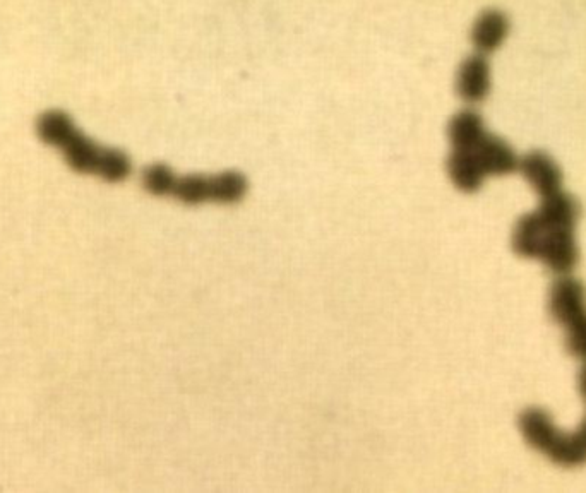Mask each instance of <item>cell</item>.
<instances>
[{"instance_id": "obj_1", "label": "cell", "mask_w": 586, "mask_h": 493, "mask_svg": "<svg viewBox=\"0 0 586 493\" xmlns=\"http://www.w3.org/2000/svg\"><path fill=\"white\" fill-rule=\"evenodd\" d=\"M247 179L242 173L228 170L218 175H186L175 177L170 197L186 204L215 201L234 204L246 197Z\"/></svg>"}, {"instance_id": "obj_2", "label": "cell", "mask_w": 586, "mask_h": 493, "mask_svg": "<svg viewBox=\"0 0 586 493\" xmlns=\"http://www.w3.org/2000/svg\"><path fill=\"white\" fill-rule=\"evenodd\" d=\"M549 310L552 319L568 326L578 317L586 314V288L580 280L563 276L552 285L551 298H549Z\"/></svg>"}, {"instance_id": "obj_3", "label": "cell", "mask_w": 586, "mask_h": 493, "mask_svg": "<svg viewBox=\"0 0 586 493\" xmlns=\"http://www.w3.org/2000/svg\"><path fill=\"white\" fill-rule=\"evenodd\" d=\"M456 91L461 100L477 105L489 96L491 91V66L485 55L473 54L463 60L458 69Z\"/></svg>"}, {"instance_id": "obj_4", "label": "cell", "mask_w": 586, "mask_h": 493, "mask_svg": "<svg viewBox=\"0 0 586 493\" xmlns=\"http://www.w3.org/2000/svg\"><path fill=\"white\" fill-rule=\"evenodd\" d=\"M523 177L530 182L540 197L551 196L563 191V172L556 161L542 151H532L523 156L518 167Z\"/></svg>"}, {"instance_id": "obj_5", "label": "cell", "mask_w": 586, "mask_h": 493, "mask_svg": "<svg viewBox=\"0 0 586 493\" xmlns=\"http://www.w3.org/2000/svg\"><path fill=\"white\" fill-rule=\"evenodd\" d=\"M485 175H509L520 167V158L501 137L485 134L484 139L472 149Z\"/></svg>"}, {"instance_id": "obj_6", "label": "cell", "mask_w": 586, "mask_h": 493, "mask_svg": "<svg viewBox=\"0 0 586 493\" xmlns=\"http://www.w3.org/2000/svg\"><path fill=\"white\" fill-rule=\"evenodd\" d=\"M509 35V19L503 11L489 9L482 12L472 28L473 47L477 54H494L503 47Z\"/></svg>"}, {"instance_id": "obj_7", "label": "cell", "mask_w": 586, "mask_h": 493, "mask_svg": "<svg viewBox=\"0 0 586 493\" xmlns=\"http://www.w3.org/2000/svg\"><path fill=\"white\" fill-rule=\"evenodd\" d=\"M62 156L67 167L79 175H95L100 158H102L103 146L96 144L91 137L78 131L62 146Z\"/></svg>"}, {"instance_id": "obj_8", "label": "cell", "mask_w": 586, "mask_h": 493, "mask_svg": "<svg viewBox=\"0 0 586 493\" xmlns=\"http://www.w3.org/2000/svg\"><path fill=\"white\" fill-rule=\"evenodd\" d=\"M79 129L69 113L59 108L45 110L35 122L36 137L48 148L62 149Z\"/></svg>"}, {"instance_id": "obj_9", "label": "cell", "mask_w": 586, "mask_h": 493, "mask_svg": "<svg viewBox=\"0 0 586 493\" xmlns=\"http://www.w3.org/2000/svg\"><path fill=\"white\" fill-rule=\"evenodd\" d=\"M451 182L463 192H477L484 184V170L472 149H453L448 160Z\"/></svg>"}, {"instance_id": "obj_10", "label": "cell", "mask_w": 586, "mask_h": 493, "mask_svg": "<svg viewBox=\"0 0 586 493\" xmlns=\"http://www.w3.org/2000/svg\"><path fill=\"white\" fill-rule=\"evenodd\" d=\"M540 221L547 228H576L580 218V204L568 192L559 191L551 196L542 197V204L537 211Z\"/></svg>"}, {"instance_id": "obj_11", "label": "cell", "mask_w": 586, "mask_h": 493, "mask_svg": "<svg viewBox=\"0 0 586 493\" xmlns=\"http://www.w3.org/2000/svg\"><path fill=\"white\" fill-rule=\"evenodd\" d=\"M520 430L528 444L542 454L549 452L561 432L552 422L551 416L539 408H530L521 413Z\"/></svg>"}, {"instance_id": "obj_12", "label": "cell", "mask_w": 586, "mask_h": 493, "mask_svg": "<svg viewBox=\"0 0 586 493\" xmlns=\"http://www.w3.org/2000/svg\"><path fill=\"white\" fill-rule=\"evenodd\" d=\"M449 141L453 149H473L484 139L485 124L482 115L475 110H461L449 122Z\"/></svg>"}, {"instance_id": "obj_13", "label": "cell", "mask_w": 586, "mask_h": 493, "mask_svg": "<svg viewBox=\"0 0 586 493\" xmlns=\"http://www.w3.org/2000/svg\"><path fill=\"white\" fill-rule=\"evenodd\" d=\"M132 173V161L126 151L117 148H103L102 158L96 168V177L108 184H119L129 179Z\"/></svg>"}, {"instance_id": "obj_14", "label": "cell", "mask_w": 586, "mask_h": 493, "mask_svg": "<svg viewBox=\"0 0 586 493\" xmlns=\"http://www.w3.org/2000/svg\"><path fill=\"white\" fill-rule=\"evenodd\" d=\"M175 177L177 175L172 168L163 165V163H155V165L144 168L141 182H143L144 189L153 196L165 197L170 196Z\"/></svg>"}, {"instance_id": "obj_15", "label": "cell", "mask_w": 586, "mask_h": 493, "mask_svg": "<svg viewBox=\"0 0 586 493\" xmlns=\"http://www.w3.org/2000/svg\"><path fill=\"white\" fill-rule=\"evenodd\" d=\"M566 348L573 357L586 362V314L566 326Z\"/></svg>"}, {"instance_id": "obj_16", "label": "cell", "mask_w": 586, "mask_h": 493, "mask_svg": "<svg viewBox=\"0 0 586 493\" xmlns=\"http://www.w3.org/2000/svg\"><path fill=\"white\" fill-rule=\"evenodd\" d=\"M578 386H580V393L586 401V362L581 369L580 377H578Z\"/></svg>"}, {"instance_id": "obj_17", "label": "cell", "mask_w": 586, "mask_h": 493, "mask_svg": "<svg viewBox=\"0 0 586 493\" xmlns=\"http://www.w3.org/2000/svg\"><path fill=\"white\" fill-rule=\"evenodd\" d=\"M576 434L580 435L581 439L585 440L586 442V420L585 422L581 423V427L578 428V432Z\"/></svg>"}]
</instances>
